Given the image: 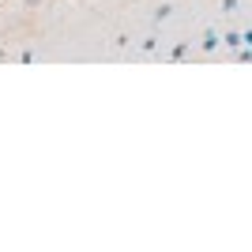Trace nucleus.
<instances>
[{
  "label": "nucleus",
  "mask_w": 252,
  "mask_h": 252,
  "mask_svg": "<svg viewBox=\"0 0 252 252\" xmlns=\"http://www.w3.org/2000/svg\"><path fill=\"white\" fill-rule=\"evenodd\" d=\"M219 42L230 45V49H241V45H245V34H241V31H230V34H222Z\"/></svg>",
  "instance_id": "f257e3e1"
},
{
  "label": "nucleus",
  "mask_w": 252,
  "mask_h": 252,
  "mask_svg": "<svg viewBox=\"0 0 252 252\" xmlns=\"http://www.w3.org/2000/svg\"><path fill=\"white\" fill-rule=\"evenodd\" d=\"M203 49H207V53L219 49V31H207V34H203Z\"/></svg>",
  "instance_id": "f03ea898"
},
{
  "label": "nucleus",
  "mask_w": 252,
  "mask_h": 252,
  "mask_svg": "<svg viewBox=\"0 0 252 252\" xmlns=\"http://www.w3.org/2000/svg\"><path fill=\"white\" fill-rule=\"evenodd\" d=\"M169 15H173V8H169V4H162V8L155 11V19H158V23H162V19H169Z\"/></svg>",
  "instance_id": "7ed1b4c3"
},
{
  "label": "nucleus",
  "mask_w": 252,
  "mask_h": 252,
  "mask_svg": "<svg viewBox=\"0 0 252 252\" xmlns=\"http://www.w3.org/2000/svg\"><path fill=\"white\" fill-rule=\"evenodd\" d=\"M237 61H241V64L252 61V49H249V45H241V49H237Z\"/></svg>",
  "instance_id": "20e7f679"
},
{
  "label": "nucleus",
  "mask_w": 252,
  "mask_h": 252,
  "mask_svg": "<svg viewBox=\"0 0 252 252\" xmlns=\"http://www.w3.org/2000/svg\"><path fill=\"white\" fill-rule=\"evenodd\" d=\"M222 11H237V0H222Z\"/></svg>",
  "instance_id": "39448f33"
},
{
  "label": "nucleus",
  "mask_w": 252,
  "mask_h": 252,
  "mask_svg": "<svg viewBox=\"0 0 252 252\" xmlns=\"http://www.w3.org/2000/svg\"><path fill=\"white\" fill-rule=\"evenodd\" d=\"M23 4H27V8H34V4H42V0H23Z\"/></svg>",
  "instance_id": "423d86ee"
},
{
  "label": "nucleus",
  "mask_w": 252,
  "mask_h": 252,
  "mask_svg": "<svg viewBox=\"0 0 252 252\" xmlns=\"http://www.w3.org/2000/svg\"><path fill=\"white\" fill-rule=\"evenodd\" d=\"M0 57H4V49H0Z\"/></svg>",
  "instance_id": "0eeeda50"
}]
</instances>
